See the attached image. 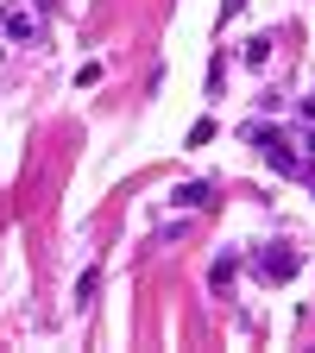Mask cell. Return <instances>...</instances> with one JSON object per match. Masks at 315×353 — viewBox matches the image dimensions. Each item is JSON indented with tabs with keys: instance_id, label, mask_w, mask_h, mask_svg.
<instances>
[{
	"instance_id": "obj_1",
	"label": "cell",
	"mask_w": 315,
	"mask_h": 353,
	"mask_svg": "<svg viewBox=\"0 0 315 353\" xmlns=\"http://www.w3.org/2000/svg\"><path fill=\"white\" fill-rule=\"evenodd\" d=\"M296 265H303V259H296L284 240H272V246H258V252H252V272H258L265 284H290V278H296Z\"/></svg>"
},
{
	"instance_id": "obj_2",
	"label": "cell",
	"mask_w": 315,
	"mask_h": 353,
	"mask_svg": "<svg viewBox=\"0 0 315 353\" xmlns=\"http://www.w3.org/2000/svg\"><path fill=\"white\" fill-rule=\"evenodd\" d=\"M170 202H176V208H208V202H214V190H208V183H176V190H170Z\"/></svg>"
},
{
	"instance_id": "obj_3",
	"label": "cell",
	"mask_w": 315,
	"mask_h": 353,
	"mask_svg": "<svg viewBox=\"0 0 315 353\" xmlns=\"http://www.w3.org/2000/svg\"><path fill=\"white\" fill-rule=\"evenodd\" d=\"M234 272H240V252L227 246V252H214V265H208V284H214V290H227V278H234Z\"/></svg>"
},
{
	"instance_id": "obj_4",
	"label": "cell",
	"mask_w": 315,
	"mask_h": 353,
	"mask_svg": "<svg viewBox=\"0 0 315 353\" xmlns=\"http://www.w3.org/2000/svg\"><path fill=\"white\" fill-rule=\"evenodd\" d=\"M32 32H38V26H32L26 13H13V19H7V38H13V44H32Z\"/></svg>"
},
{
	"instance_id": "obj_5",
	"label": "cell",
	"mask_w": 315,
	"mask_h": 353,
	"mask_svg": "<svg viewBox=\"0 0 315 353\" xmlns=\"http://www.w3.org/2000/svg\"><path fill=\"white\" fill-rule=\"evenodd\" d=\"M265 57H272V38H252V44H246V63H252V70H258V63H265Z\"/></svg>"
}]
</instances>
